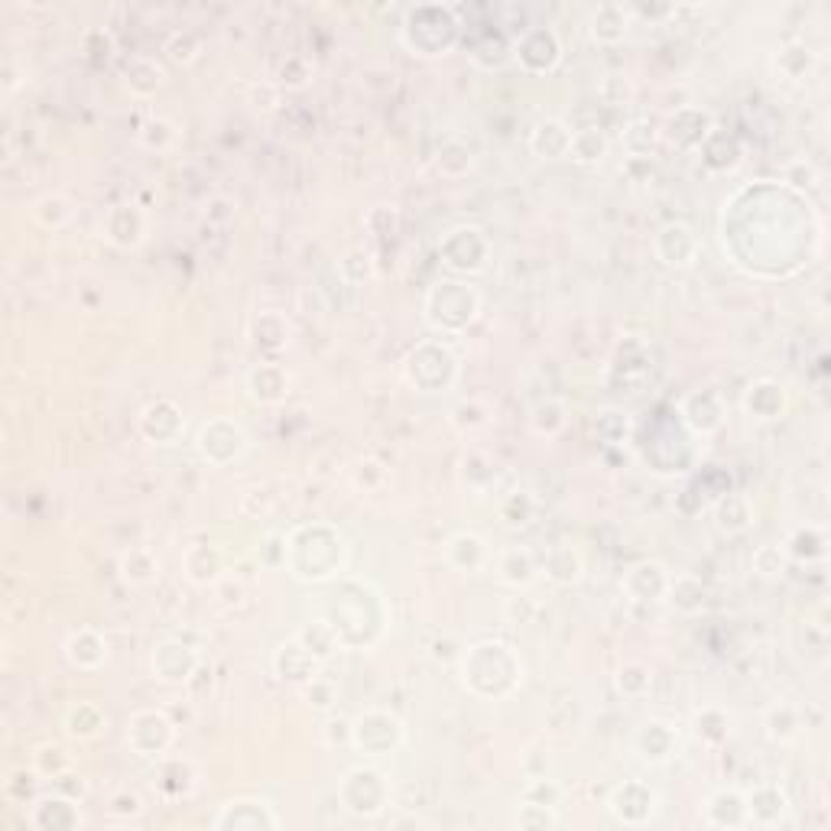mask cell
Listing matches in <instances>:
<instances>
[{"label": "cell", "mask_w": 831, "mask_h": 831, "mask_svg": "<svg viewBox=\"0 0 831 831\" xmlns=\"http://www.w3.org/2000/svg\"><path fill=\"white\" fill-rule=\"evenodd\" d=\"M348 565V539L331 523L296 526L286 536V569L296 582L321 585L344 572Z\"/></svg>", "instance_id": "1"}, {"label": "cell", "mask_w": 831, "mask_h": 831, "mask_svg": "<svg viewBox=\"0 0 831 831\" xmlns=\"http://www.w3.org/2000/svg\"><path fill=\"white\" fill-rule=\"evenodd\" d=\"M458 669H461L465 689L478 699H481V689L488 679H494V699L514 695L523 682V663H519L517 649L501 640H484V643L461 649Z\"/></svg>", "instance_id": "2"}, {"label": "cell", "mask_w": 831, "mask_h": 831, "mask_svg": "<svg viewBox=\"0 0 831 831\" xmlns=\"http://www.w3.org/2000/svg\"><path fill=\"white\" fill-rule=\"evenodd\" d=\"M425 321L438 335H461L481 315V293L465 280H442L425 293Z\"/></svg>", "instance_id": "3"}, {"label": "cell", "mask_w": 831, "mask_h": 831, "mask_svg": "<svg viewBox=\"0 0 831 831\" xmlns=\"http://www.w3.org/2000/svg\"><path fill=\"white\" fill-rule=\"evenodd\" d=\"M338 803L354 819H381L390 809V780L377 766H351L338 783Z\"/></svg>", "instance_id": "4"}, {"label": "cell", "mask_w": 831, "mask_h": 831, "mask_svg": "<svg viewBox=\"0 0 831 831\" xmlns=\"http://www.w3.org/2000/svg\"><path fill=\"white\" fill-rule=\"evenodd\" d=\"M403 377L419 394H442L458 381V358L442 341H422L410 351Z\"/></svg>", "instance_id": "5"}, {"label": "cell", "mask_w": 831, "mask_h": 831, "mask_svg": "<svg viewBox=\"0 0 831 831\" xmlns=\"http://www.w3.org/2000/svg\"><path fill=\"white\" fill-rule=\"evenodd\" d=\"M403 740H407V727L387 709H367L351 722V747L371 760L397 753Z\"/></svg>", "instance_id": "6"}, {"label": "cell", "mask_w": 831, "mask_h": 831, "mask_svg": "<svg viewBox=\"0 0 831 831\" xmlns=\"http://www.w3.org/2000/svg\"><path fill=\"white\" fill-rule=\"evenodd\" d=\"M127 750L140 760H163L169 753V747L176 744V725L169 722L166 712L160 709H143L133 712L127 718V730H124Z\"/></svg>", "instance_id": "7"}, {"label": "cell", "mask_w": 831, "mask_h": 831, "mask_svg": "<svg viewBox=\"0 0 831 831\" xmlns=\"http://www.w3.org/2000/svg\"><path fill=\"white\" fill-rule=\"evenodd\" d=\"M250 438L244 432L241 422L227 419V415H214L196 432V452L199 458L211 468H227L234 465L244 452H247Z\"/></svg>", "instance_id": "8"}, {"label": "cell", "mask_w": 831, "mask_h": 831, "mask_svg": "<svg viewBox=\"0 0 831 831\" xmlns=\"http://www.w3.org/2000/svg\"><path fill=\"white\" fill-rule=\"evenodd\" d=\"M438 257L452 273H481L491 257V241L475 224H458L438 241Z\"/></svg>", "instance_id": "9"}, {"label": "cell", "mask_w": 831, "mask_h": 831, "mask_svg": "<svg viewBox=\"0 0 831 831\" xmlns=\"http://www.w3.org/2000/svg\"><path fill=\"white\" fill-rule=\"evenodd\" d=\"M455 20L452 7H415L403 23V46L413 56H445L455 43L442 39L435 26H445Z\"/></svg>", "instance_id": "10"}, {"label": "cell", "mask_w": 831, "mask_h": 831, "mask_svg": "<svg viewBox=\"0 0 831 831\" xmlns=\"http://www.w3.org/2000/svg\"><path fill=\"white\" fill-rule=\"evenodd\" d=\"M199 666H202L199 649L189 646V643H183V640H163L150 653V672L163 686H186V682H192V676L199 672Z\"/></svg>", "instance_id": "11"}, {"label": "cell", "mask_w": 831, "mask_h": 831, "mask_svg": "<svg viewBox=\"0 0 831 831\" xmlns=\"http://www.w3.org/2000/svg\"><path fill=\"white\" fill-rule=\"evenodd\" d=\"M653 254L663 267L669 270H689L699 254H702V241L692 231V224L686 221H669L653 234Z\"/></svg>", "instance_id": "12"}, {"label": "cell", "mask_w": 831, "mask_h": 831, "mask_svg": "<svg viewBox=\"0 0 831 831\" xmlns=\"http://www.w3.org/2000/svg\"><path fill=\"white\" fill-rule=\"evenodd\" d=\"M656 809H659V796L640 780H623L621 786H615L608 796V812L630 829L646 826L656 816Z\"/></svg>", "instance_id": "13"}, {"label": "cell", "mask_w": 831, "mask_h": 831, "mask_svg": "<svg viewBox=\"0 0 831 831\" xmlns=\"http://www.w3.org/2000/svg\"><path fill=\"white\" fill-rule=\"evenodd\" d=\"M214 831H277L280 819L264 799H231L211 819Z\"/></svg>", "instance_id": "14"}, {"label": "cell", "mask_w": 831, "mask_h": 831, "mask_svg": "<svg viewBox=\"0 0 831 831\" xmlns=\"http://www.w3.org/2000/svg\"><path fill=\"white\" fill-rule=\"evenodd\" d=\"M514 56H517L519 66L526 72H532V75L552 72L559 66V59H562V43H559L555 30H549V26H529V30L519 33V39L514 43Z\"/></svg>", "instance_id": "15"}, {"label": "cell", "mask_w": 831, "mask_h": 831, "mask_svg": "<svg viewBox=\"0 0 831 831\" xmlns=\"http://www.w3.org/2000/svg\"><path fill=\"white\" fill-rule=\"evenodd\" d=\"M26 822L39 831H75L85 826V816H82L75 796L46 793V796H39V799L30 803Z\"/></svg>", "instance_id": "16"}, {"label": "cell", "mask_w": 831, "mask_h": 831, "mask_svg": "<svg viewBox=\"0 0 831 831\" xmlns=\"http://www.w3.org/2000/svg\"><path fill=\"white\" fill-rule=\"evenodd\" d=\"M137 429L153 445H173L186 432V415L179 410V403H173L169 397H160V400H153L140 410Z\"/></svg>", "instance_id": "17"}, {"label": "cell", "mask_w": 831, "mask_h": 831, "mask_svg": "<svg viewBox=\"0 0 831 831\" xmlns=\"http://www.w3.org/2000/svg\"><path fill=\"white\" fill-rule=\"evenodd\" d=\"M669 582H672V575L666 572L663 562L643 559L623 572L621 588L633 605H656V601H666Z\"/></svg>", "instance_id": "18"}, {"label": "cell", "mask_w": 831, "mask_h": 831, "mask_svg": "<svg viewBox=\"0 0 831 831\" xmlns=\"http://www.w3.org/2000/svg\"><path fill=\"white\" fill-rule=\"evenodd\" d=\"M633 750L643 763L649 766H663L679 753V727L663 718H649L636 727L633 734Z\"/></svg>", "instance_id": "19"}, {"label": "cell", "mask_w": 831, "mask_h": 831, "mask_svg": "<svg viewBox=\"0 0 831 831\" xmlns=\"http://www.w3.org/2000/svg\"><path fill=\"white\" fill-rule=\"evenodd\" d=\"M244 387H247V397L254 403H260V407H280L290 397L293 377H290V371L280 361H260L257 367L247 371Z\"/></svg>", "instance_id": "20"}, {"label": "cell", "mask_w": 831, "mask_h": 831, "mask_svg": "<svg viewBox=\"0 0 831 831\" xmlns=\"http://www.w3.org/2000/svg\"><path fill=\"white\" fill-rule=\"evenodd\" d=\"M442 555L461 575H478V572H484L494 562V552H491L488 539L481 532H471V529H461V532L448 536Z\"/></svg>", "instance_id": "21"}, {"label": "cell", "mask_w": 831, "mask_h": 831, "mask_svg": "<svg viewBox=\"0 0 831 831\" xmlns=\"http://www.w3.org/2000/svg\"><path fill=\"white\" fill-rule=\"evenodd\" d=\"M102 231L107 244H114L117 250H137L147 241V214L133 202L114 206L104 214Z\"/></svg>", "instance_id": "22"}, {"label": "cell", "mask_w": 831, "mask_h": 831, "mask_svg": "<svg viewBox=\"0 0 831 831\" xmlns=\"http://www.w3.org/2000/svg\"><path fill=\"white\" fill-rule=\"evenodd\" d=\"M744 799H747V822L760 829H776L793 812L789 796L776 783H760L750 793H744Z\"/></svg>", "instance_id": "23"}, {"label": "cell", "mask_w": 831, "mask_h": 831, "mask_svg": "<svg viewBox=\"0 0 831 831\" xmlns=\"http://www.w3.org/2000/svg\"><path fill=\"white\" fill-rule=\"evenodd\" d=\"M270 666H273V676H277L280 682H290V686H296V689L306 686L309 679H315L318 669H321V663L312 656L309 649H306L296 636H290V640H283V643L277 646Z\"/></svg>", "instance_id": "24"}, {"label": "cell", "mask_w": 831, "mask_h": 831, "mask_svg": "<svg viewBox=\"0 0 831 831\" xmlns=\"http://www.w3.org/2000/svg\"><path fill=\"white\" fill-rule=\"evenodd\" d=\"M679 413L695 435H715L725 425V397L718 390H695L682 400Z\"/></svg>", "instance_id": "25"}, {"label": "cell", "mask_w": 831, "mask_h": 831, "mask_svg": "<svg viewBox=\"0 0 831 831\" xmlns=\"http://www.w3.org/2000/svg\"><path fill=\"white\" fill-rule=\"evenodd\" d=\"M789 407V397H786V387L773 377H760V381H750L747 390H744V413L757 422H773L780 415L786 413Z\"/></svg>", "instance_id": "26"}, {"label": "cell", "mask_w": 831, "mask_h": 831, "mask_svg": "<svg viewBox=\"0 0 831 831\" xmlns=\"http://www.w3.org/2000/svg\"><path fill=\"white\" fill-rule=\"evenodd\" d=\"M494 575L501 585H507L511 592H526L536 575H539V562L536 555L526 549V546H504L498 555H494Z\"/></svg>", "instance_id": "27"}, {"label": "cell", "mask_w": 831, "mask_h": 831, "mask_svg": "<svg viewBox=\"0 0 831 831\" xmlns=\"http://www.w3.org/2000/svg\"><path fill=\"white\" fill-rule=\"evenodd\" d=\"M702 822L712 829H747V799L744 789H718L702 806Z\"/></svg>", "instance_id": "28"}, {"label": "cell", "mask_w": 831, "mask_h": 831, "mask_svg": "<svg viewBox=\"0 0 831 831\" xmlns=\"http://www.w3.org/2000/svg\"><path fill=\"white\" fill-rule=\"evenodd\" d=\"M66 659L72 669L95 672L107 663V640L95 627H79L66 636Z\"/></svg>", "instance_id": "29"}, {"label": "cell", "mask_w": 831, "mask_h": 831, "mask_svg": "<svg viewBox=\"0 0 831 831\" xmlns=\"http://www.w3.org/2000/svg\"><path fill=\"white\" fill-rule=\"evenodd\" d=\"M539 575L546 582H552L555 588H572L585 575V559H582V552L575 546H552L539 559Z\"/></svg>", "instance_id": "30"}, {"label": "cell", "mask_w": 831, "mask_h": 831, "mask_svg": "<svg viewBox=\"0 0 831 831\" xmlns=\"http://www.w3.org/2000/svg\"><path fill=\"white\" fill-rule=\"evenodd\" d=\"M183 575L196 588H211L224 578V559L211 542H192L183 555Z\"/></svg>", "instance_id": "31"}, {"label": "cell", "mask_w": 831, "mask_h": 831, "mask_svg": "<svg viewBox=\"0 0 831 831\" xmlns=\"http://www.w3.org/2000/svg\"><path fill=\"white\" fill-rule=\"evenodd\" d=\"M572 147V127L562 117H542L529 133V150L539 160H565Z\"/></svg>", "instance_id": "32"}, {"label": "cell", "mask_w": 831, "mask_h": 831, "mask_svg": "<svg viewBox=\"0 0 831 831\" xmlns=\"http://www.w3.org/2000/svg\"><path fill=\"white\" fill-rule=\"evenodd\" d=\"M630 20H633V10L623 7V3H601V7H595L592 20H588L592 39L601 43V46H618V43H623V36L630 33Z\"/></svg>", "instance_id": "33"}, {"label": "cell", "mask_w": 831, "mask_h": 831, "mask_svg": "<svg viewBox=\"0 0 831 831\" xmlns=\"http://www.w3.org/2000/svg\"><path fill=\"white\" fill-rule=\"evenodd\" d=\"M290 335H293V325L283 312H260L254 321H250V338L260 351L267 354H277L290 344Z\"/></svg>", "instance_id": "34"}, {"label": "cell", "mask_w": 831, "mask_h": 831, "mask_svg": "<svg viewBox=\"0 0 831 831\" xmlns=\"http://www.w3.org/2000/svg\"><path fill=\"white\" fill-rule=\"evenodd\" d=\"M715 523L725 536H740L750 529L753 523V507H750V498L740 494V491H725L715 504Z\"/></svg>", "instance_id": "35"}, {"label": "cell", "mask_w": 831, "mask_h": 831, "mask_svg": "<svg viewBox=\"0 0 831 831\" xmlns=\"http://www.w3.org/2000/svg\"><path fill=\"white\" fill-rule=\"evenodd\" d=\"M293 636L309 649L318 663H328L341 649V636H338L335 623L328 621V618H315V621L303 623Z\"/></svg>", "instance_id": "36"}, {"label": "cell", "mask_w": 831, "mask_h": 831, "mask_svg": "<svg viewBox=\"0 0 831 831\" xmlns=\"http://www.w3.org/2000/svg\"><path fill=\"white\" fill-rule=\"evenodd\" d=\"M62 727H66V737L85 744V740H95L107 727V715H104L102 705H95V702H79V705H72L66 712Z\"/></svg>", "instance_id": "37"}, {"label": "cell", "mask_w": 831, "mask_h": 831, "mask_svg": "<svg viewBox=\"0 0 831 831\" xmlns=\"http://www.w3.org/2000/svg\"><path fill=\"white\" fill-rule=\"evenodd\" d=\"M611 150V140L601 127H578L572 130V147H569V160L578 166H598Z\"/></svg>", "instance_id": "38"}, {"label": "cell", "mask_w": 831, "mask_h": 831, "mask_svg": "<svg viewBox=\"0 0 831 831\" xmlns=\"http://www.w3.org/2000/svg\"><path fill=\"white\" fill-rule=\"evenodd\" d=\"M117 572H120V578H124L127 585L143 588V585H150V582L160 575V559H156L153 549H147V546H130V549L120 555Z\"/></svg>", "instance_id": "39"}, {"label": "cell", "mask_w": 831, "mask_h": 831, "mask_svg": "<svg viewBox=\"0 0 831 831\" xmlns=\"http://www.w3.org/2000/svg\"><path fill=\"white\" fill-rule=\"evenodd\" d=\"M30 214H33V221H36L39 227H46V231H62V227H69V224L75 221V202H72L69 196H62V192H46V196H39V199L33 202Z\"/></svg>", "instance_id": "40"}, {"label": "cell", "mask_w": 831, "mask_h": 831, "mask_svg": "<svg viewBox=\"0 0 831 831\" xmlns=\"http://www.w3.org/2000/svg\"><path fill=\"white\" fill-rule=\"evenodd\" d=\"M163 82H166V72L153 59H133L124 69V85L133 98H153L163 89Z\"/></svg>", "instance_id": "41"}, {"label": "cell", "mask_w": 831, "mask_h": 831, "mask_svg": "<svg viewBox=\"0 0 831 831\" xmlns=\"http://www.w3.org/2000/svg\"><path fill=\"white\" fill-rule=\"evenodd\" d=\"M659 140H663V133H659V127L649 117L630 120L621 133V143L630 160H649L653 150L659 147Z\"/></svg>", "instance_id": "42"}, {"label": "cell", "mask_w": 831, "mask_h": 831, "mask_svg": "<svg viewBox=\"0 0 831 831\" xmlns=\"http://www.w3.org/2000/svg\"><path fill=\"white\" fill-rule=\"evenodd\" d=\"M435 173L445 179H465L475 169V150L461 140H445L442 150L435 153Z\"/></svg>", "instance_id": "43"}, {"label": "cell", "mask_w": 831, "mask_h": 831, "mask_svg": "<svg viewBox=\"0 0 831 831\" xmlns=\"http://www.w3.org/2000/svg\"><path fill=\"white\" fill-rule=\"evenodd\" d=\"M783 552H786L789 562H816V559L826 555V532L819 526H799L786 539Z\"/></svg>", "instance_id": "44"}, {"label": "cell", "mask_w": 831, "mask_h": 831, "mask_svg": "<svg viewBox=\"0 0 831 831\" xmlns=\"http://www.w3.org/2000/svg\"><path fill=\"white\" fill-rule=\"evenodd\" d=\"M763 727H766V737L776 740V744H793L799 734H803V718L793 705L780 702L773 709H766L763 715Z\"/></svg>", "instance_id": "45"}, {"label": "cell", "mask_w": 831, "mask_h": 831, "mask_svg": "<svg viewBox=\"0 0 831 831\" xmlns=\"http://www.w3.org/2000/svg\"><path fill=\"white\" fill-rule=\"evenodd\" d=\"M33 770H36L39 780L59 783L72 770V753L62 744H39L36 753H33Z\"/></svg>", "instance_id": "46"}, {"label": "cell", "mask_w": 831, "mask_h": 831, "mask_svg": "<svg viewBox=\"0 0 831 831\" xmlns=\"http://www.w3.org/2000/svg\"><path fill=\"white\" fill-rule=\"evenodd\" d=\"M569 425V407L562 400H542L529 413V429L539 438H555Z\"/></svg>", "instance_id": "47"}, {"label": "cell", "mask_w": 831, "mask_h": 831, "mask_svg": "<svg viewBox=\"0 0 831 831\" xmlns=\"http://www.w3.org/2000/svg\"><path fill=\"white\" fill-rule=\"evenodd\" d=\"M615 686H618L623 699H633V702L646 699L649 689H653V669L640 659H627L618 669V676H615Z\"/></svg>", "instance_id": "48"}, {"label": "cell", "mask_w": 831, "mask_h": 831, "mask_svg": "<svg viewBox=\"0 0 831 831\" xmlns=\"http://www.w3.org/2000/svg\"><path fill=\"white\" fill-rule=\"evenodd\" d=\"M666 598L676 605V611L695 615V611H702V605H705V585H702L695 575H676V578L669 582Z\"/></svg>", "instance_id": "49"}, {"label": "cell", "mask_w": 831, "mask_h": 831, "mask_svg": "<svg viewBox=\"0 0 831 831\" xmlns=\"http://www.w3.org/2000/svg\"><path fill=\"white\" fill-rule=\"evenodd\" d=\"M173 770L176 776H169V770L160 763V780H156V789L166 796V799H186L192 789H196V773L186 760H173Z\"/></svg>", "instance_id": "50"}, {"label": "cell", "mask_w": 831, "mask_h": 831, "mask_svg": "<svg viewBox=\"0 0 831 831\" xmlns=\"http://www.w3.org/2000/svg\"><path fill=\"white\" fill-rule=\"evenodd\" d=\"M776 69H780V75L783 79H789V82H799V79H806L812 69H816V52L809 49V46H786L780 56H776Z\"/></svg>", "instance_id": "51"}, {"label": "cell", "mask_w": 831, "mask_h": 831, "mask_svg": "<svg viewBox=\"0 0 831 831\" xmlns=\"http://www.w3.org/2000/svg\"><path fill=\"white\" fill-rule=\"evenodd\" d=\"M727 734H730V718H727L725 709H702L695 715V737L709 747H718L725 744Z\"/></svg>", "instance_id": "52"}, {"label": "cell", "mask_w": 831, "mask_h": 831, "mask_svg": "<svg viewBox=\"0 0 831 831\" xmlns=\"http://www.w3.org/2000/svg\"><path fill=\"white\" fill-rule=\"evenodd\" d=\"M514 826L523 831H546V829H559L562 819H559V809L552 806H536V803H519L517 799V816H514Z\"/></svg>", "instance_id": "53"}, {"label": "cell", "mask_w": 831, "mask_h": 831, "mask_svg": "<svg viewBox=\"0 0 831 831\" xmlns=\"http://www.w3.org/2000/svg\"><path fill=\"white\" fill-rule=\"evenodd\" d=\"M176 140H179V127H176L173 120H166V117H153V120H147V124L140 127V143H143L147 150L166 153V150L176 147Z\"/></svg>", "instance_id": "54"}, {"label": "cell", "mask_w": 831, "mask_h": 831, "mask_svg": "<svg viewBox=\"0 0 831 831\" xmlns=\"http://www.w3.org/2000/svg\"><path fill=\"white\" fill-rule=\"evenodd\" d=\"M338 273L348 286H361V283H371L374 280V260L364 247H354L348 250L341 260H338Z\"/></svg>", "instance_id": "55"}, {"label": "cell", "mask_w": 831, "mask_h": 831, "mask_svg": "<svg viewBox=\"0 0 831 831\" xmlns=\"http://www.w3.org/2000/svg\"><path fill=\"white\" fill-rule=\"evenodd\" d=\"M532 517H536V501L529 491L514 488L501 498V519L507 526H526V523H532Z\"/></svg>", "instance_id": "56"}, {"label": "cell", "mask_w": 831, "mask_h": 831, "mask_svg": "<svg viewBox=\"0 0 831 831\" xmlns=\"http://www.w3.org/2000/svg\"><path fill=\"white\" fill-rule=\"evenodd\" d=\"M488 419H491V410L481 403V400H461L452 415H448V422H452V429H458L461 435H471V432H478V429H484L488 425Z\"/></svg>", "instance_id": "57"}, {"label": "cell", "mask_w": 831, "mask_h": 831, "mask_svg": "<svg viewBox=\"0 0 831 831\" xmlns=\"http://www.w3.org/2000/svg\"><path fill=\"white\" fill-rule=\"evenodd\" d=\"M595 432H598V438L608 442V445H623L627 435H630V413H623L618 407L601 410L598 419H595Z\"/></svg>", "instance_id": "58"}, {"label": "cell", "mask_w": 831, "mask_h": 831, "mask_svg": "<svg viewBox=\"0 0 831 831\" xmlns=\"http://www.w3.org/2000/svg\"><path fill=\"white\" fill-rule=\"evenodd\" d=\"M166 56L176 66H192L202 56V39L192 30H179L166 39Z\"/></svg>", "instance_id": "59"}, {"label": "cell", "mask_w": 831, "mask_h": 831, "mask_svg": "<svg viewBox=\"0 0 831 831\" xmlns=\"http://www.w3.org/2000/svg\"><path fill=\"white\" fill-rule=\"evenodd\" d=\"M300 692H303V699H306V705H309L312 712H331L335 702H338V689L325 676L309 679L306 686H300Z\"/></svg>", "instance_id": "60"}, {"label": "cell", "mask_w": 831, "mask_h": 831, "mask_svg": "<svg viewBox=\"0 0 831 831\" xmlns=\"http://www.w3.org/2000/svg\"><path fill=\"white\" fill-rule=\"evenodd\" d=\"M519 803H536V806H552V809H559L562 789H559V783H552V780H546V776H532V780L523 786Z\"/></svg>", "instance_id": "61"}, {"label": "cell", "mask_w": 831, "mask_h": 831, "mask_svg": "<svg viewBox=\"0 0 831 831\" xmlns=\"http://www.w3.org/2000/svg\"><path fill=\"white\" fill-rule=\"evenodd\" d=\"M143 816V799L130 789H120L107 799V819L110 822H137Z\"/></svg>", "instance_id": "62"}, {"label": "cell", "mask_w": 831, "mask_h": 831, "mask_svg": "<svg viewBox=\"0 0 831 831\" xmlns=\"http://www.w3.org/2000/svg\"><path fill=\"white\" fill-rule=\"evenodd\" d=\"M786 562H789L786 552H783L780 546H773V542H766V546H760V549L753 552V569H757L760 575H766V578L783 575Z\"/></svg>", "instance_id": "63"}, {"label": "cell", "mask_w": 831, "mask_h": 831, "mask_svg": "<svg viewBox=\"0 0 831 831\" xmlns=\"http://www.w3.org/2000/svg\"><path fill=\"white\" fill-rule=\"evenodd\" d=\"M539 615V605L536 601H529L526 595H519L517 598H511L507 601V621L514 623V627H523V623H532V618Z\"/></svg>", "instance_id": "64"}]
</instances>
